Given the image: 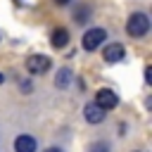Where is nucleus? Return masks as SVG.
<instances>
[{
	"mask_svg": "<svg viewBox=\"0 0 152 152\" xmlns=\"http://www.w3.org/2000/svg\"><path fill=\"white\" fill-rule=\"evenodd\" d=\"M126 31H128V36H133V38L145 36V33L150 31V19H147V14H142V12L131 14L128 21H126Z\"/></svg>",
	"mask_w": 152,
	"mask_h": 152,
	"instance_id": "f257e3e1",
	"label": "nucleus"
},
{
	"mask_svg": "<svg viewBox=\"0 0 152 152\" xmlns=\"http://www.w3.org/2000/svg\"><path fill=\"white\" fill-rule=\"evenodd\" d=\"M104 38H107V31L104 28H88L86 36H83V40H81V45H83V50L93 52V50H97L104 43Z\"/></svg>",
	"mask_w": 152,
	"mask_h": 152,
	"instance_id": "f03ea898",
	"label": "nucleus"
},
{
	"mask_svg": "<svg viewBox=\"0 0 152 152\" xmlns=\"http://www.w3.org/2000/svg\"><path fill=\"white\" fill-rule=\"evenodd\" d=\"M95 104H97L102 112H107V109H114V107L119 104V97H116L114 90H109V88H100V90L95 93Z\"/></svg>",
	"mask_w": 152,
	"mask_h": 152,
	"instance_id": "7ed1b4c3",
	"label": "nucleus"
},
{
	"mask_svg": "<svg viewBox=\"0 0 152 152\" xmlns=\"http://www.w3.org/2000/svg\"><path fill=\"white\" fill-rule=\"evenodd\" d=\"M26 69H28V74L40 76V74H45L50 69V57H45V55H31L26 59Z\"/></svg>",
	"mask_w": 152,
	"mask_h": 152,
	"instance_id": "20e7f679",
	"label": "nucleus"
},
{
	"mask_svg": "<svg viewBox=\"0 0 152 152\" xmlns=\"http://www.w3.org/2000/svg\"><path fill=\"white\" fill-rule=\"evenodd\" d=\"M124 55H126V50H124L121 43H112V45H107V48L102 50V57H104L107 64H116V62H121Z\"/></svg>",
	"mask_w": 152,
	"mask_h": 152,
	"instance_id": "39448f33",
	"label": "nucleus"
},
{
	"mask_svg": "<svg viewBox=\"0 0 152 152\" xmlns=\"http://www.w3.org/2000/svg\"><path fill=\"white\" fill-rule=\"evenodd\" d=\"M38 142L33 135H19L14 138V152H36Z\"/></svg>",
	"mask_w": 152,
	"mask_h": 152,
	"instance_id": "423d86ee",
	"label": "nucleus"
},
{
	"mask_svg": "<svg viewBox=\"0 0 152 152\" xmlns=\"http://www.w3.org/2000/svg\"><path fill=\"white\" fill-rule=\"evenodd\" d=\"M83 114H86V121H88V124H100V121L104 119V112H102L95 102H88V104L83 107Z\"/></svg>",
	"mask_w": 152,
	"mask_h": 152,
	"instance_id": "0eeeda50",
	"label": "nucleus"
},
{
	"mask_svg": "<svg viewBox=\"0 0 152 152\" xmlns=\"http://www.w3.org/2000/svg\"><path fill=\"white\" fill-rule=\"evenodd\" d=\"M50 43H52V48L62 50V48L69 43V31H66V28H55L52 36H50Z\"/></svg>",
	"mask_w": 152,
	"mask_h": 152,
	"instance_id": "6e6552de",
	"label": "nucleus"
},
{
	"mask_svg": "<svg viewBox=\"0 0 152 152\" xmlns=\"http://www.w3.org/2000/svg\"><path fill=\"white\" fill-rule=\"evenodd\" d=\"M69 83H71V69H66V66H64V69H59V71H57L55 86H57V88H66Z\"/></svg>",
	"mask_w": 152,
	"mask_h": 152,
	"instance_id": "1a4fd4ad",
	"label": "nucleus"
},
{
	"mask_svg": "<svg viewBox=\"0 0 152 152\" xmlns=\"http://www.w3.org/2000/svg\"><path fill=\"white\" fill-rule=\"evenodd\" d=\"M88 17H90V7H88V5H78V7L74 10V21L86 24V21H88Z\"/></svg>",
	"mask_w": 152,
	"mask_h": 152,
	"instance_id": "9d476101",
	"label": "nucleus"
},
{
	"mask_svg": "<svg viewBox=\"0 0 152 152\" xmlns=\"http://www.w3.org/2000/svg\"><path fill=\"white\" fill-rule=\"evenodd\" d=\"M88 152H109V145L107 142H95L88 147Z\"/></svg>",
	"mask_w": 152,
	"mask_h": 152,
	"instance_id": "9b49d317",
	"label": "nucleus"
},
{
	"mask_svg": "<svg viewBox=\"0 0 152 152\" xmlns=\"http://www.w3.org/2000/svg\"><path fill=\"white\" fill-rule=\"evenodd\" d=\"M71 0H55V5H69Z\"/></svg>",
	"mask_w": 152,
	"mask_h": 152,
	"instance_id": "f8f14e48",
	"label": "nucleus"
},
{
	"mask_svg": "<svg viewBox=\"0 0 152 152\" xmlns=\"http://www.w3.org/2000/svg\"><path fill=\"white\" fill-rule=\"evenodd\" d=\"M45 152H62V150H59V147H48Z\"/></svg>",
	"mask_w": 152,
	"mask_h": 152,
	"instance_id": "ddd939ff",
	"label": "nucleus"
},
{
	"mask_svg": "<svg viewBox=\"0 0 152 152\" xmlns=\"http://www.w3.org/2000/svg\"><path fill=\"white\" fill-rule=\"evenodd\" d=\"M0 83H5V76H2V74H0Z\"/></svg>",
	"mask_w": 152,
	"mask_h": 152,
	"instance_id": "4468645a",
	"label": "nucleus"
}]
</instances>
